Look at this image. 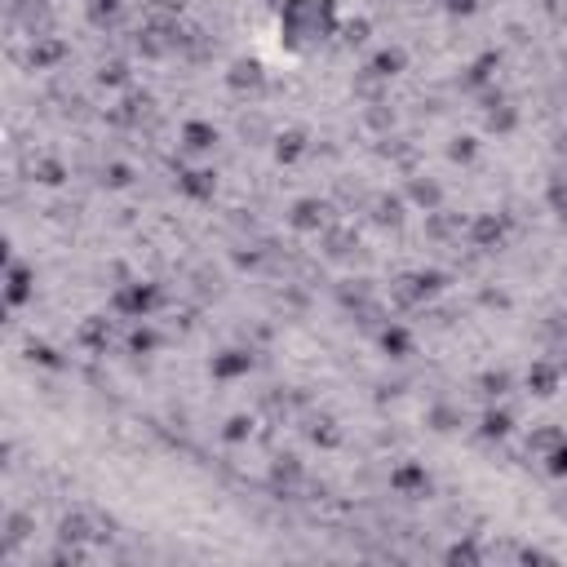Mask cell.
Masks as SVG:
<instances>
[{
    "label": "cell",
    "mask_w": 567,
    "mask_h": 567,
    "mask_svg": "<svg viewBox=\"0 0 567 567\" xmlns=\"http://www.w3.org/2000/svg\"><path fill=\"white\" fill-rule=\"evenodd\" d=\"M244 368H249V355H244V351H226L222 359H213V373L217 377H235V373H244Z\"/></svg>",
    "instance_id": "obj_1"
},
{
    "label": "cell",
    "mask_w": 567,
    "mask_h": 567,
    "mask_svg": "<svg viewBox=\"0 0 567 567\" xmlns=\"http://www.w3.org/2000/svg\"><path fill=\"white\" fill-rule=\"evenodd\" d=\"M186 138H191L195 151H204V147H213V142H217V134H213V129H204V125H191V129H186Z\"/></svg>",
    "instance_id": "obj_2"
},
{
    "label": "cell",
    "mask_w": 567,
    "mask_h": 567,
    "mask_svg": "<svg viewBox=\"0 0 567 567\" xmlns=\"http://www.w3.org/2000/svg\"><path fill=\"white\" fill-rule=\"evenodd\" d=\"M373 67H377V75H394V71L403 67V53H381V58H377Z\"/></svg>",
    "instance_id": "obj_3"
},
{
    "label": "cell",
    "mask_w": 567,
    "mask_h": 567,
    "mask_svg": "<svg viewBox=\"0 0 567 567\" xmlns=\"http://www.w3.org/2000/svg\"><path fill=\"white\" fill-rule=\"evenodd\" d=\"M23 297H27V275L14 270V275H9V301H23Z\"/></svg>",
    "instance_id": "obj_4"
},
{
    "label": "cell",
    "mask_w": 567,
    "mask_h": 567,
    "mask_svg": "<svg viewBox=\"0 0 567 567\" xmlns=\"http://www.w3.org/2000/svg\"><path fill=\"white\" fill-rule=\"evenodd\" d=\"M301 151V134H288V138H279V160H292Z\"/></svg>",
    "instance_id": "obj_5"
},
{
    "label": "cell",
    "mask_w": 567,
    "mask_h": 567,
    "mask_svg": "<svg viewBox=\"0 0 567 567\" xmlns=\"http://www.w3.org/2000/svg\"><path fill=\"white\" fill-rule=\"evenodd\" d=\"M509 430V417L505 412H492V417H488V434H505Z\"/></svg>",
    "instance_id": "obj_6"
},
{
    "label": "cell",
    "mask_w": 567,
    "mask_h": 567,
    "mask_svg": "<svg viewBox=\"0 0 567 567\" xmlns=\"http://www.w3.org/2000/svg\"><path fill=\"white\" fill-rule=\"evenodd\" d=\"M244 434H249V421H244V417L226 421V439H244Z\"/></svg>",
    "instance_id": "obj_7"
},
{
    "label": "cell",
    "mask_w": 567,
    "mask_h": 567,
    "mask_svg": "<svg viewBox=\"0 0 567 567\" xmlns=\"http://www.w3.org/2000/svg\"><path fill=\"white\" fill-rule=\"evenodd\" d=\"M550 470H554V475H567V443H563V448L550 457Z\"/></svg>",
    "instance_id": "obj_8"
}]
</instances>
